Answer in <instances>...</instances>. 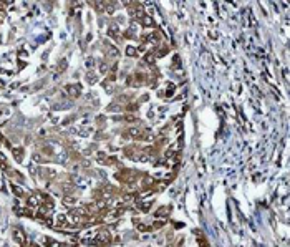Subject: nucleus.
<instances>
[{
  "label": "nucleus",
  "instance_id": "nucleus-3",
  "mask_svg": "<svg viewBox=\"0 0 290 247\" xmlns=\"http://www.w3.org/2000/svg\"><path fill=\"white\" fill-rule=\"evenodd\" d=\"M108 35L111 38H114V40H121V37H119V30H118V27H116V25H111V27H109Z\"/></svg>",
  "mask_w": 290,
  "mask_h": 247
},
{
  "label": "nucleus",
  "instance_id": "nucleus-8",
  "mask_svg": "<svg viewBox=\"0 0 290 247\" xmlns=\"http://www.w3.org/2000/svg\"><path fill=\"white\" fill-rule=\"evenodd\" d=\"M106 53L109 55V56H118V53L119 51L114 48V46H106Z\"/></svg>",
  "mask_w": 290,
  "mask_h": 247
},
{
  "label": "nucleus",
  "instance_id": "nucleus-4",
  "mask_svg": "<svg viewBox=\"0 0 290 247\" xmlns=\"http://www.w3.org/2000/svg\"><path fill=\"white\" fill-rule=\"evenodd\" d=\"M43 244H45V247H60V242H56L50 237H43Z\"/></svg>",
  "mask_w": 290,
  "mask_h": 247
},
{
  "label": "nucleus",
  "instance_id": "nucleus-9",
  "mask_svg": "<svg viewBox=\"0 0 290 247\" xmlns=\"http://www.w3.org/2000/svg\"><path fill=\"white\" fill-rule=\"evenodd\" d=\"M141 23H143L144 27H154V22H153L151 17H144L143 20H141Z\"/></svg>",
  "mask_w": 290,
  "mask_h": 247
},
{
  "label": "nucleus",
  "instance_id": "nucleus-1",
  "mask_svg": "<svg viewBox=\"0 0 290 247\" xmlns=\"http://www.w3.org/2000/svg\"><path fill=\"white\" fill-rule=\"evenodd\" d=\"M13 239L17 240V242H20L22 246H25V235H23V232H22V229H13Z\"/></svg>",
  "mask_w": 290,
  "mask_h": 247
},
{
  "label": "nucleus",
  "instance_id": "nucleus-13",
  "mask_svg": "<svg viewBox=\"0 0 290 247\" xmlns=\"http://www.w3.org/2000/svg\"><path fill=\"white\" fill-rule=\"evenodd\" d=\"M96 80H98V76L95 75V73H90V75H88V81H90V83H95Z\"/></svg>",
  "mask_w": 290,
  "mask_h": 247
},
{
  "label": "nucleus",
  "instance_id": "nucleus-5",
  "mask_svg": "<svg viewBox=\"0 0 290 247\" xmlns=\"http://www.w3.org/2000/svg\"><path fill=\"white\" fill-rule=\"evenodd\" d=\"M12 191L15 193V196H18V197H23V196H25V193H23V189H22V188H18L17 184H12Z\"/></svg>",
  "mask_w": 290,
  "mask_h": 247
},
{
  "label": "nucleus",
  "instance_id": "nucleus-7",
  "mask_svg": "<svg viewBox=\"0 0 290 247\" xmlns=\"http://www.w3.org/2000/svg\"><path fill=\"white\" fill-rule=\"evenodd\" d=\"M169 206H164L163 209H158V212H156V216H159V217H164V216H168L169 214Z\"/></svg>",
  "mask_w": 290,
  "mask_h": 247
},
{
  "label": "nucleus",
  "instance_id": "nucleus-12",
  "mask_svg": "<svg viewBox=\"0 0 290 247\" xmlns=\"http://www.w3.org/2000/svg\"><path fill=\"white\" fill-rule=\"evenodd\" d=\"M124 37H126V38H135V28H129V30H126V33H124Z\"/></svg>",
  "mask_w": 290,
  "mask_h": 247
},
{
  "label": "nucleus",
  "instance_id": "nucleus-10",
  "mask_svg": "<svg viewBox=\"0 0 290 247\" xmlns=\"http://www.w3.org/2000/svg\"><path fill=\"white\" fill-rule=\"evenodd\" d=\"M154 60H156L154 53H148V55H144V62L149 63V65H153V63H154Z\"/></svg>",
  "mask_w": 290,
  "mask_h": 247
},
{
  "label": "nucleus",
  "instance_id": "nucleus-6",
  "mask_svg": "<svg viewBox=\"0 0 290 247\" xmlns=\"http://www.w3.org/2000/svg\"><path fill=\"white\" fill-rule=\"evenodd\" d=\"M149 206H151V201H148V202H139L138 207H139V211H141V212H148V211H149Z\"/></svg>",
  "mask_w": 290,
  "mask_h": 247
},
{
  "label": "nucleus",
  "instance_id": "nucleus-2",
  "mask_svg": "<svg viewBox=\"0 0 290 247\" xmlns=\"http://www.w3.org/2000/svg\"><path fill=\"white\" fill-rule=\"evenodd\" d=\"M67 91L72 95V96H78L81 91V86L80 85H70V86H67Z\"/></svg>",
  "mask_w": 290,
  "mask_h": 247
},
{
  "label": "nucleus",
  "instance_id": "nucleus-11",
  "mask_svg": "<svg viewBox=\"0 0 290 247\" xmlns=\"http://www.w3.org/2000/svg\"><path fill=\"white\" fill-rule=\"evenodd\" d=\"M126 53H128V56H136V55H138V50H136V48H133V46H128Z\"/></svg>",
  "mask_w": 290,
  "mask_h": 247
}]
</instances>
